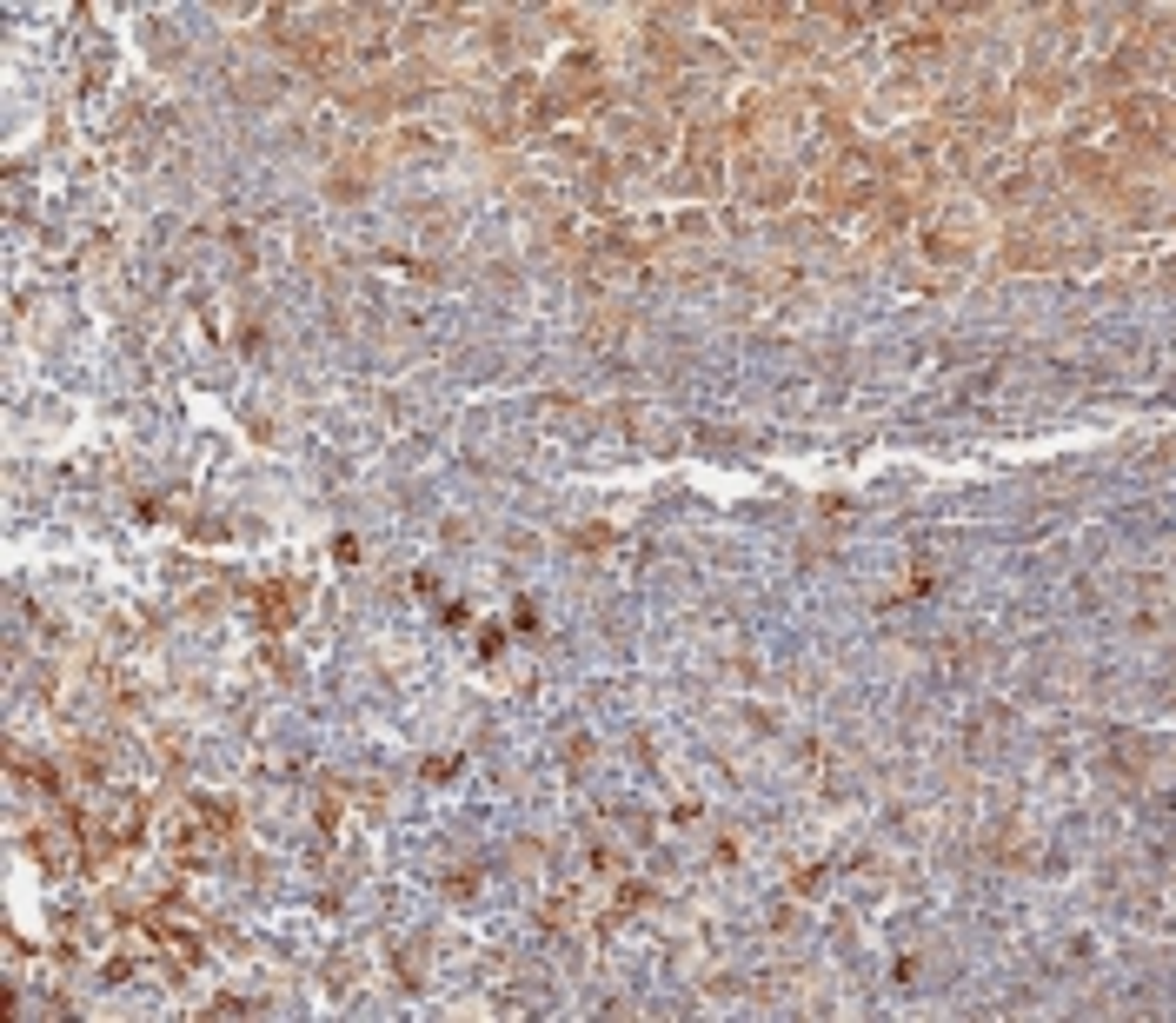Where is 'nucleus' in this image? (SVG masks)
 <instances>
[{
    "mask_svg": "<svg viewBox=\"0 0 1176 1023\" xmlns=\"http://www.w3.org/2000/svg\"><path fill=\"white\" fill-rule=\"evenodd\" d=\"M260 611H266L260 625H287V611H293V592H287V585H260Z\"/></svg>",
    "mask_w": 1176,
    "mask_h": 1023,
    "instance_id": "obj_2",
    "label": "nucleus"
},
{
    "mask_svg": "<svg viewBox=\"0 0 1176 1023\" xmlns=\"http://www.w3.org/2000/svg\"><path fill=\"white\" fill-rule=\"evenodd\" d=\"M1117 127H1123V140H1130V134H1144V140H1163V134H1170V107H1163V100H1150V94H1144V100H1123Z\"/></svg>",
    "mask_w": 1176,
    "mask_h": 1023,
    "instance_id": "obj_1",
    "label": "nucleus"
}]
</instances>
